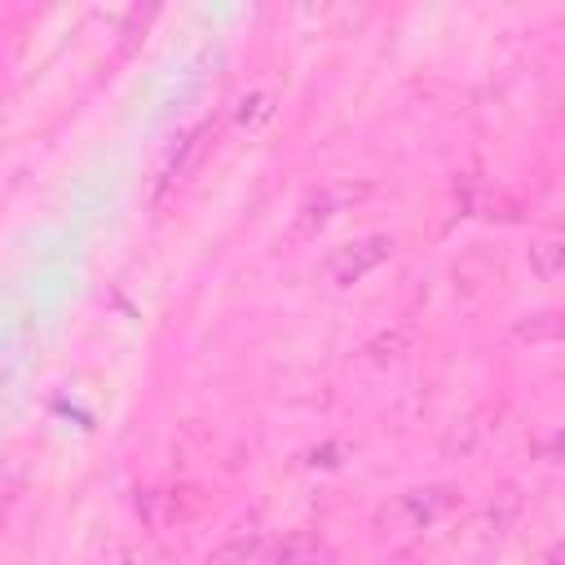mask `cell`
I'll list each match as a JSON object with an SVG mask.
<instances>
[{"instance_id":"6da1fadb","label":"cell","mask_w":565,"mask_h":565,"mask_svg":"<svg viewBox=\"0 0 565 565\" xmlns=\"http://www.w3.org/2000/svg\"><path fill=\"white\" fill-rule=\"evenodd\" d=\"M388 252H393V238H388V234H366V238H358V243H344V247H335V252L327 256V278H331L335 287H353V282H362L375 265H384Z\"/></svg>"},{"instance_id":"7a4b0ae2","label":"cell","mask_w":565,"mask_h":565,"mask_svg":"<svg viewBox=\"0 0 565 565\" xmlns=\"http://www.w3.org/2000/svg\"><path fill=\"white\" fill-rule=\"evenodd\" d=\"M366 194V185H353V181H327V185H318L300 207H296V234L300 238H309V234H318L322 225H331L344 207H353L358 199Z\"/></svg>"},{"instance_id":"3957f363","label":"cell","mask_w":565,"mask_h":565,"mask_svg":"<svg viewBox=\"0 0 565 565\" xmlns=\"http://www.w3.org/2000/svg\"><path fill=\"white\" fill-rule=\"evenodd\" d=\"M450 503H455V490H450V486L406 490V494H397V503H393V508H384V521L393 516V521H397V525H406V530H424V525H433Z\"/></svg>"},{"instance_id":"277c9868","label":"cell","mask_w":565,"mask_h":565,"mask_svg":"<svg viewBox=\"0 0 565 565\" xmlns=\"http://www.w3.org/2000/svg\"><path fill=\"white\" fill-rule=\"evenodd\" d=\"M331 552H327V543L318 539V534H287L269 556H256V565H322Z\"/></svg>"},{"instance_id":"5b68a950","label":"cell","mask_w":565,"mask_h":565,"mask_svg":"<svg viewBox=\"0 0 565 565\" xmlns=\"http://www.w3.org/2000/svg\"><path fill=\"white\" fill-rule=\"evenodd\" d=\"M530 269H534V278L556 282L561 269H565V243H561V238H539V243L530 247Z\"/></svg>"},{"instance_id":"8992f818","label":"cell","mask_w":565,"mask_h":565,"mask_svg":"<svg viewBox=\"0 0 565 565\" xmlns=\"http://www.w3.org/2000/svg\"><path fill=\"white\" fill-rule=\"evenodd\" d=\"M516 335H521V340H556V335H561V313H556V309L530 313V322H516Z\"/></svg>"},{"instance_id":"52a82bcc","label":"cell","mask_w":565,"mask_h":565,"mask_svg":"<svg viewBox=\"0 0 565 565\" xmlns=\"http://www.w3.org/2000/svg\"><path fill=\"white\" fill-rule=\"evenodd\" d=\"M269 93H252V97H243L238 102V124L243 128H252V124H260V119H269Z\"/></svg>"},{"instance_id":"ba28073f","label":"cell","mask_w":565,"mask_h":565,"mask_svg":"<svg viewBox=\"0 0 565 565\" xmlns=\"http://www.w3.org/2000/svg\"><path fill=\"white\" fill-rule=\"evenodd\" d=\"M119 565H132V561H128V556H124V561H119Z\"/></svg>"}]
</instances>
